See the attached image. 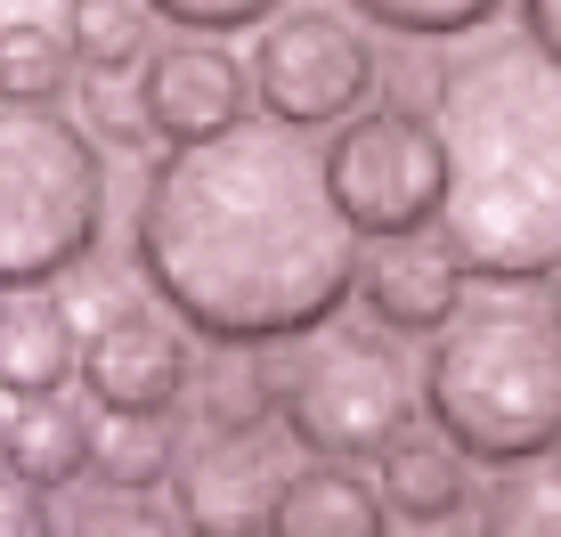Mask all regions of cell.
I'll return each instance as SVG.
<instances>
[{
    "label": "cell",
    "instance_id": "obj_1",
    "mask_svg": "<svg viewBox=\"0 0 561 537\" xmlns=\"http://www.w3.org/2000/svg\"><path fill=\"white\" fill-rule=\"evenodd\" d=\"M358 228L325 156L285 123L163 147L139 187L130 253L171 318L204 342H301L358 294Z\"/></svg>",
    "mask_w": 561,
    "mask_h": 537
},
{
    "label": "cell",
    "instance_id": "obj_2",
    "mask_svg": "<svg viewBox=\"0 0 561 537\" xmlns=\"http://www.w3.org/2000/svg\"><path fill=\"white\" fill-rule=\"evenodd\" d=\"M448 156L439 237L463 277L537 285L561 268V66L529 33H463L432 82Z\"/></svg>",
    "mask_w": 561,
    "mask_h": 537
},
{
    "label": "cell",
    "instance_id": "obj_3",
    "mask_svg": "<svg viewBox=\"0 0 561 537\" xmlns=\"http://www.w3.org/2000/svg\"><path fill=\"white\" fill-rule=\"evenodd\" d=\"M423 415L472 465H537L561 439V334L546 310L513 301V285L456 301V318L423 351Z\"/></svg>",
    "mask_w": 561,
    "mask_h": 537
},
{
    "label": "cell",
    "instance_id": "obj_4",
    "mask_svg": "<svg viewBox=\"0 0 561 537\" xmlns=\"http://www.w3.org/2000/svg\"><path fill=\"white\" fill-rule=\"evenodd\" d=\"M106 228V156L73 114L0 99V294L90 261Z\"/></svg>",
    "mask_w": 561,
    "mask_h": 537
},
{
    "label": "cell",
    "instance_id": "obj_5",
    "mask_svg": "<svg viewBox=\"0 0 561 537\" xmlns=\"http://www.w3.org/2000/svg\"><path fill=\"white\" fill-rule=\"evenodd\" d=\"M423 391L399 367V351L382 334H318L294 342V358L277 367V424L294 432L301 456H334V465H366L382 456L399 432H415Z\"/></svg>",
    "mask_w": 561,
    "mask_h": 537
},
{
    "label": "cell",
    "instance_id": "obj_6",
    "mask_svg": "<svg viewBox=\"0 0 561 537\" xmlns=\"http://www.w3.org/2000/svg\"><path fill=\"white\" fill-rule=\"evenodd\" d=\"M325 187L351 213L358 237H408L432 228L448 204V156H439V123L415 106H375L334 123L325 147Z\"/></svg>",
    "mask_w": 561,
    "mask_h": 537
},
{
    "label": "cell",
    "instance_id": "obj_7",
    "mask_svg": "<svg viewBox=\"0 0 561 537\" xmlns=\"http://www.w3.org/2000/svg\"><path fill=\"white\" fill-rule=\"evenodd\" d=\"M244 73H253L268 123H285V130H334V123H351V114L375 99L382 57H375V42H366L358 16H342V9H294V0H285V9L261 25V49H253V66H244Z\"/></svg>",
    "mask_w": 561,
    "mask_h": 537
},
{
    "label": "cell",
    "instance_id": "obj_8",
    "mask_svg": "<svg viewBox=\"0 0 561 537\" xmlns=\"http://www.w3.org/2000/svg\"><path fill=\"white\" fill-rule=\"evenodd\" d=\"M285 456L268 432H204L196 448H180L171 465V522L187 537H268V513H277L285 489Z\"/></svg>",
    "mask_w": 561,
    "mask_h": 537
},
{
    "label": "cell",
    "instance_id": "obj_9",
    "mask_svg": "<svg viewBox=\"0 0 561 537\" xmlns=\"http://www.w3.org/2000/svg\"><path fill=\"white\" fill-rule=\"evenodd\" d=\"M244 99H253V73L220 49V33H180V42L139 57V106L163 147H196L237 130Z\"/></svg>",
    "mask_w": 561,
    "mask_h": 537
},
{
    "label": "cell",
    "instance_id": "obj_10",
    "mask_svg": "<svg viewBox=\"0 0 561 537\" xmlns=\"http://www.w3.org/2000/svg\"><path fill=\"white\" fill-rule=\"evenodd\" d=\"M187 325L154 318V310H106L99 334L82 342V391L90 408H139V415H171L187 399Z\"/></svg>",
    "mask_w": 561,
    "mask_h": 537
},
{
    "label": "cell",
    "instance_id": "obj_11",
    "mask_svg": "<svg viewBox=\"0 0 561 537\" xmlns=\"http://www.w3.org/2000/svg\"><path fill=\"white\" fill-rule=\"evenodd\" d=\"M358 294H366V318L382 334H439L463 301V261L432 228L375 237V261H358Z\"/></svg>",
    "mask_w": 561,
    "mask_h": 537
},
{
    "label": "cell",
    "instance_id": "obj_12",
    "mask_svg": "<svg viewBox=\"0 0 561 537\" xmlns=\"http://www.w3.org/2000/svg\"><path fill=\"white\" fill-rule=\"evenodd\" d=\"M82 375V334L42 285L0 294V399H49Z\"/></svg>",
    "mask_w": 561,
    "mask_h": 537
},
{
    "label": "cell",
    "instance_id": "obj_13",
    "mask_svg": "<svg viewBox=\"0 0 561 537\" xmlns=\"http://www.w3.org/2000/svg\"><path fill=\"white\" fill-rule=\"evenodd\" d=\"M382 529H391L382 489L358 465H334V456L294 465L277 489V513H268V537H382Z\"/></svg>",
    "mask_w": 561,
    "mask_h": 537
},
{
    "label": "cell",
    "instance_id": "obj_14",
    "mask_svg": "<svg viewBox=\"0 0 561 537\" xmlns=\"http://www.w3.org/2000/svg\"><path fill=\"white\" fill-rule=\"evenodd\" d=\"M375 489L391 505V522H456V513H472V456L456 439L399 432L375 456Z\"/></svg>",
    "mask_w": 561,
    "mask_h": 537
},
{
    "label": "cell",
    "instance_id": "obj_15",
    "mask_svg": "<svg viewBox=\"0 0 561 537\" xmlns=\"http://www.w3.org/2000/svg\"><path fill=\"white\" fill-rule=\"evenodd\" d=\"M0 465L33 489H73L90 472V415L66 391L49 399H16V415L0 424Z\"/></svg>",
    "mask_w": 561,
    "mask_h": 537
},
{
    "label": "cell",
    "instance_id": "obj_16",
    "mask_svg": "<svg viewBox=\"0 0 561 537\" xmlns=\"http://www.w3.org/2000/svg\"><path fill=\"white\" fill-rule=\"evenodd\" d=\"M187 415H196V432H268V415H277V367L253 342H211L187 367Z\"/></svg>",
    "mask_w": 561,
    "mask_h": 537
},
{
    "label": "cell",
    "instance_id": "obj_17",
    "mask_svg": "<svg viewBox=\"0 0 561 537\" xmlns=\"http://www.w3.org/2000/svg\"><path fill=\"white\" fill-rule=\"evenodd\" d=\"M171 465H180L171 415H139V408L90 415V472H99V489H163Z\"/></svg>",
    "mask_w": 561,
    "mask_h": 537
},
{
    "label": "cell",
    "instance_id": "obj_18",
    "mask_svg": "<svg viewBox=\"0 0 561 537\" xmlns=\"http://www.w3.org/2000/svg\"><path fill=\"white\" fill-rule=\"evenodd\" d=\"M73 82V42L42 16H0V99L57 106Z\"/></svg>",
    "mask_w": 561,
    "mask_h": 537
},
{
    "label": "cell",
    "instance_id": "obj_19",
    "mask_svg": "<svg viewBox=\"0 0 561 537\" xmlns=\"http://www.w3.org/2000/svg\"><path fill=\"white\" fill-rule=\"evenodd\" d=\"M480 537H561V465H505L480 505Z\"/></svg>",
    "mask_w": 561,
    "mask_h": 537
},
{
    "label": "cell",
    "instance_id": "obj_20",
    "mask_svg": "<svg viewBox=\"0 0 561 537\" xmlns=\"http://www.w3.org/2000/svg\"><path fill=\"white\" fill-rule=\"evenodd\" d=\"M73 66H139L147 42V0H73Z\"/></svg>",
    "mask_w": 561,
    "mask_h": 537
},
{
    "label": "cell",
    "instance_id": "obj_21",
    "mask_svg": "<svg viewBox=\"0 0 561 537\" xmlns=\"http://www.w3.org/2000/svg\"><path fill=\"white\" fill-rule=\"evenodd\" d=\"M351 9L382 33H408V42H463V33H489L505 0H351Z\"/></svg>",
    "mask_w": 561,
    "mask_h": 537
},
{
    "label": "cell",
    "instance_id": "obj_22",
    "mask_svg": "<svg viewBox=\"0 0 561 537\" xmlns=\"http://www.w3.org/2000/svg\"><path fill=\"white\" fill-rule=\"evenodd\" d=\"M82 114L106 147H139L147 139V106H139V82L130 66H82Z\"/></svg>",
    "mask_w": 561,
    "mask_h": 537
},
{
    "label": "cell",
    "instance_id": "obj_23",
    "mask_svg": "<svg viewBox=\"0 0 561 537\" xmlns=\"http://www.w3.org/2000/svg\"><path fill=\"white\" fill-rule=\"evenodd\" d=\"M66 537H187L163 505H147V489H99L82 513H73Z\"/></svg>",
    "mask_w": 561,
    "mask_h": 537
},
{
    "label": "cell",
    "instance_id": "obj_24",
    "mask_svg": "<svg viewBox=\"0 0 561 537\" xmlns=\"http://www.w3.org/2000/svg\"><path fill=\"white\" fill-rule=\"evenodd\" d=\"M277 9L285 0H147V16H163L180 33H261Z\"/></svg>",
    "mask_w": 561,
    "mask_h": 537
},
{
    "label": "cell",
    "instance_id": "obj_25",
    "mask_svg": "<svg viewBox=\"0 0 561 537\" xmlns=\"http://www.w3.org/2000/svg\"><path fill=\"white\" fill-rule=\"evenodd\" d=\"M0 537H57V513H49V489L16 481L0 465Z\"/></svg>",
    "mask_w": 561,
    "mask_h": 537
},
{
    "label": "cell",
    "instance_id": "obj_26",
    "mask_svg": "<svg viewBox=\"0 0 561 537\" xmlns=\"http://www.w3.org/2000/svg\"><path fill=\"white\" fill-rule=\"evenodd\" d=\"M520 33L561 66V0H520Z\"/></svg>",
    "mask_w": 561,
    "mask_h": 537
},
{
    "label": "cell",
    "instance_id": "obj_27",
    "mask_svg": "<svg viewBox=\"0 0 561 537\" xmlns=\"http://www.w3.org/2000/svg\"><path fill=\"white\" fill-rule=\"evenodd\" d=\"M382 537H480V513H456V522H391Z\"/></svg>",
    "mask_w": 561,
    "mask_h": 537
},
{
    "label": "cell",
    "instance_id": "obj_28",
    "mask_svg": "<svg viewBox=\"0 0 561 537\" xmlns=\"http://www.w3.org/2000/svg\"><path fill=\"white\" fill-rule=\"evenodd\" d=\"M546 318H553V334H561V268H553V301H546Z\"/></svg>",
    "mask_w": 561,
    "mask_h": 537
},
{
    "label": "cell",
    "instance_id": "obj_29",
    "mask_svg": "<svg viewBox=\"0 0 561 537\" xmlns=\"http://www.w3.org/2000/svg\"><path fill=\"white\" fill-rule=\"evenodd\" d=\"M553 465H561V439H553Z\"/></svg>",
    "mask_w": 561,
    "mask_h": 537
},
{
    "label": "cell",
    "instance_id": "obj_30",
    "mask_svg": "<svg viewBox=\"0 0 561 537\" xmlns=\"http://www.w3.org/2000/svg\"><path fill=\"white\" fill-rule=\"evenodd\" d=\"M66 9H73V0H66Z\"/></svg>",
    "mask_w": 561,
    "mask_h": 537
}]
</instances>
